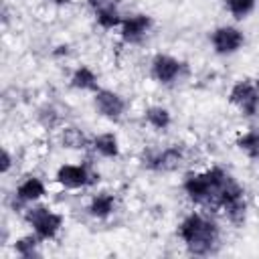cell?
Masks as SVG:
<instances>
[{"label":"cell","mask_w":259,"mask_h":259,"mask_svg":"<svg viewBox=\"0 0 259 259\" xmlns=\"http://www.w3.org/2000/svg\"><path fill=\"white\" fill-rule=\"evenodd\" d=\"M176 235L190 255H210L219 247L221 227L214 219L192 210L178 223Z\"/></svg>","instance_id":"obj_1"},{"label":"cell","mask_w":259,"mask_h":259,"mask_svg":"<svg viewBox=\"0 0 259 259\" xmlns=\"http://www.w3.org/2000/svg\"><path fill=\"white\" fill-rule=\"evenodd\" d=\"M233 176L221 168L210 166L202 172H190L182 180V192L190 202L204 208H219V194Z\"/></svg>","instance_id":"obj_2"},{"label":"cell","mask_w":259,"mask_h":259,"mask_svg":"<svg viewBox=\"0 0 259 259\" xmlns=\"http://www.w3.org/2000/svg\"><path fill=\"white\" fill-rule=\"evenodd\" d=\"M24 223L32 229V233L40 241H53L61 233L65 217L47 204L34 202V204H28L24 208Z\"/></svg>","instance_id":"obj_3"},{"label":"cell","mask_w":259,"mask_h":259,"mask_svg":"<svg viewBox=\"0 0 259 259\" xmlns=\"http://www.w3.org/2000/svg\"><path fill=\"white\" fill-rule=\"evenodd\" d=\"M186 160V152L178 144H170L166 148H148L144 150L140 162L150 172H176Z\"/></svg>","instance_id":"obj_4"},{"label":"cell","mask_w":259,"mask_h":259,"mask_svg":"<svg viewBox=\"0 0 259 259\" xmlns=\"http://www.w3.org/2000/svg\"><path fill=\"white\" fill-rule=\"evenodd\" d=\"M55 182L65 190H81L99 182V172H95L89 162L61 164L55 172Z\"/></svg>","instance_id":"obj_5"},{"label":"cell","mask_w":259,"mask_h":259,"mask_svg":"<svg viewBox=\"0 0 259 259\" xmlns=\"http://www.w3.org/2000/svg\"><path fill=\"white\" fill-rule=\"evenodd\" d=\"M227 99L243 117H255L259 113V83L255 79H239L231 85Z\"/></svg>","instance_id":"obj_6"},{"label":"cell","mask_w":259,"mask_h":259,"mask_svg":"<svg viewBox=\"0 0 259 259\" xmlns=\"http://www.w3.org/2000/svg\"><path fill=\"white\" fill-rule=\"evenodd\" d=\"M93 107L95 111L107 119V121H121V117L125 115V109H127V101L121 93L113 91V89H105V87H99L95 93H93Z\"/></svg>","instance_id":"obj_7"},{"label":"cell","mask_w":259,"mask_h":259,"mask_svg":"<svg viewBox=\"0 0 259 259\" xmlns=\"http://www.w3.org/2000/svg\"><path fill=\"white\" fill-rule=\"evenodd\" d=\"M210 47L217 55L229 57L243 49L245 45V32L235 24H221L210 32Z\"/></svg>","instance_id":"obj_8"},{"label":"cell","mask_w":259,"mask_h":259,"mask_svg":"<svg viewBox=\"0 0 259 259\" xmlns=\"http://www.w3.org/2000/svg\"><path fill=\"white\" fill-rule=\"evenodd\" d=\"M182 71H184V63L172 55H166V53H158L150 61V75L160 85L176 83L182 77Z\"/></svg>","instance_id":"obj_9"},{"label":"cell","mask_w":259,"mask_h":259,"mask_svg":"<svg viewBox=\"0 0 259 259\" xmlns=\"http://www.w3.org/2000/svg\"><path fill=\"white\" fill-rule=\"evenodd\" d=\"M154 28V20L146 12L127 14L119 26V36L125 45H140Z\"/></svg>","instance_id":"obj_10"},{"label":"cell","mask_w":259,"mask_h":259,"mask_svg":"<svg viewBox=\"0 0 259 259\" xmlns=\"http://www.w3.org/2000/svg\"><path fill=\"white\" fill-rule=\"evenodd\" d=\"M47 196V184L40 176H26L14 188V200L18 204H34Z\"/></svg>","instance_id":"obj_11"},{"label":"cell","mask_w":259,"mask_h":259,"mask_svg":"<svg viewBox=\"0 0 259 259\" xmlns=\"http://www.w3.org/2000/svg\"><path fill=\"white\" fill-rule=\"evenodd\" d=\"M115 206H117V198L113 192L109 190H99L95 192L91 198H89V204H87V212L97 219V221H105L109 219L113 212H115Z\"/></svg>","instance_id":"obj_12"},{"label":"cell","mask_w":259,"mask_h":259,"mask_svg":"<svg viewBox=\"0 0 259 259\" xmlns=\"http://www.w3.org/2000/svg\"><path fill=\"white\" fill-rule=\"evenodd\" d=\"M91 150L99 158H105V160H115L121 154L119 140H117V136L113 132H101V134L93 136L91 138Z\"/></svg>","instance_id":"obj_13"},{"label":"cell","mask_w":259,"mask_h":259,"mask_svg":"<svg viewBox=\"0 0 259 259\" xmlns=\"http://www.w3.org/2000/svg\"><path fill=\"white\" fill-rule=\"evenodd\" d=\"M59 144L65 150L81 152V150H87L91 146V140H89V136L81 127H77V125H63L59 130Z\"/></svg>","instance_id":"obj_14"},{"label":"cell","mask_w":259,"mask_h":259,"mask_svg":"<svg viewBox=\"0 0 259 259\" xmlns=\"http://www.w3.org/2000/svg\"><path fill=\"white\" fill-rule=\"evenodd\" d=\"M69 85L77 91H91L95 93L99 89V75L89 65H79L73 69L69 77Z\"/></svg>","instance_id":"obj_15"},{"label":"cell","mask_w":259,"mask_h":259,"mask_svg":"<svg viewBox=\"0 0 259 259\" xmlns=\"http://www.w3.org/2000/svg\"><path fill=\"white\" fill-rule=\"evenodd\" d=\"M93 16H95L97 26H99V28H103V30L119 28V26H121V22H123V18H125V16L121 14V10L117 8L115 0H113V2H109V4H105L103 8L95 10V12H93Z\"/></svg>","instance_id":"obj_16"},{"label":"cell","mask_w":259,"mask_h":259,"mask_svg":"<svg viewBox=\"0 0 259 259\" xmlns=\"http://www.w3.org/2000/svg\"><path fill=\"white\" fill-rule=\"evenodd\" d=\"M144 121L156 132H166L172 125V113L164 105H148L144 109Z\"/></svg>","instance_id":"obj_17"},{"label":"cell","mask_w":259,"mask_h":259,"mask_svg":"<svg viewBox=\"0 0 259 259\" xmlns=\"http://www.w3.org/2000/svg\"><path fill=\"white\" fill-rule=\"evenodd\" d=\"M40 243H42V241H40L34 233H30V235H22V237L14 239V243H12V251H14L18 257H22V259L40 257V251H38V245H40Z\"/></svg>","instance_id":"obj_18"},{"label":"cell","mask_w":259,"mask_h":259,"mask_svg":"<svg viewBox=\"0 0 259 259\" xmlns=\"http://www.w3.org/2000/svg\"><path fill=\"white\" fill-rule=\"evenodd\" d=\"M235 144L249 160H259V127H249L237 138Z\"/></svg>","instance_id":"obj_19"},{"label":"cell","mask_w":259,"mask_h":259,"mask_svg":"<svg viewBox=\"0 0 259 259\" xmlns=\"http://www.w3.org/2000/svg\"><path fill=\"white\" fill-rule=\"evenodd\" d=\"M225 6L235 20H245L257 8V0H225Z\"/></svg>","instance_id":"obj_20"},{"label":"cell","mask_w":259,"mask_h":259,"mask_svg":"<svg viewBox=\"0 0 259 259\" xmlns=\"http://www.w3.org/2000/svg\"><path fill=\"white\" fill-rule=\"evenodd\" d=\"M36 121H38L45 130H55V127H61V113H59V109H57L55 105L47 103V105H42V107L38 109Z\"/></svg>","instance_id":"obj_21"},{"label":"cell","mask_w":259,"mask_h":259,"mask_svg":"<svg viewBox=\"0 0 259 259\" xmlns=\"http://www.w3.org/2000/svg\"><path fill=\"white\" fill-rule=\"evenodd\" d=\"M12 164H14V158H12V154L4 148V150H2V160H0V174L6 176V174L10 172V168H12Z\"/></svg>","instance_id":"obj_22"},{"label":"cell","mask_w":259,"mask_h":259,"mask_svg":"<svg viewBox=\"0 0 259 259\" xmlns=\"http://www.w3.org/2000/svg\"><path fill=\"white\" fill-rule=\"evenodd\" d=\"M71 53V47L65 42V45H57L55 49H53V57H67Z\"/></svg>","instance_id":"obj_23"},{"label":"cell","mask_w":259,"mask_h":259,"mask_svg":"<svg viewBox=\"0 0 259 259\" xmlns=\"http://www.w3.org/2000/svg\"><path fill=\"white\" fill-rule=\"evenodd\" d=\"M109 2H113V0H87V6L95 12V10L103 8V6H105V4H109Z\"/></svg>","instance_id":"obj_24"},{"label":"cell","mask_w":259,"mask_h":259,"mask_svg":"<svg viewBox=\"0 0 259 259\" xmlns=\"http://www.w3.org/2000/svg\"><path fill=\"white\" fill-rule=\"evenodd\" d=\"M51 4H55V6H65V4H69L71 0H49Z\"/></svg>","instance_id":"obj_25"}]
</instances>
